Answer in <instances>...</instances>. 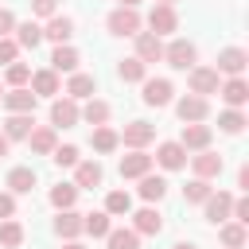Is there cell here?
Instances as JSON below:
<instances>
[{
    "label": "cell",
    "instance_id": "6da1fadb",
    "mask_svg": "<svg viewBox=\"0 0 249 249\" xmlns=\"http://www.w3.org/2000/svg\"><path fill=\"white\" fill-rule=\"evenodd\" d=\"M105 27H109V35H117V39H132V35L144 27V19H140L136 8H113V12L105 16Z\"/></svg>",
    "mask_w": 249,
    "mask_h": 249
},
{
    "label": "cell",
    "instance_id": "7a4b0ae2",
    "mask_svg": "<svg viewBox=\"0 0 249 249\" xmlns=\"http://www.w3.org/2000/svg\"><path fill=\"white\" fill-rule=\"evenodd\" d=\"M163 62L171 70H191V66H198V47L191 39H171V43H163Z\"/></svg>",
    "mask_w": 249,
    "mask_h": 249
},
{
    "label": "cell",
    "instance_id": "3957f363",
    "mask_svg": "<svg viewBox=\"0 0 249 249\" xmlns=\"http://www.w3.org/2000/svg\"><path fill=\"white\" fill-rule=\"evenodd\" d=\"M187 86H191L195 97H210V93H218L222 74H218L214 66H191V70H187Z\"/></svg>",
    "mask_w": 249,
    "mask_h": 249
},
{
    "label": "cell",
    "instance_id": "277c9868",
    "mask_svg": "<svg viewBox=\"0 0 249 249\" xmlns=\"http://www.w3.org/2000/svg\"><path fill=\"white\" fill-rule=\"evenodd\" d=\"M175 117H179L183 124H202V121L210 117V101H206V97L187 93V97H179V101H175Z\"/></svg>",
    "mask_w": 249,
    "mask_h": 249
},
{
    "label": "cell",
    "instance_id": "5b68a950",
    "mask_svg": "<svg viewBox=\"0 0 249 249\" xmlns=\"http://www.w3.org/2000/svg\"><path fill=\"white\" fill-rule=\"evenodd\" d=\"M121 136V144L128 148V152H144L152 140H156V124H148V121H132V124H124V132H117Z\"/></svg>",
    "mask_w": 249,
    "mask_h": 249
},
{
    "label": "cell",
    "instance_id": "8992f818",
    "mask_svg": "<svg viewBox=\"0 0 249 249\" xmlns=\"http://www.w3.org/2000/svg\"><path fill=\"white\" fill-rule=\"evenodd\" d=\"M148 31L152 35H175L179 31V12L175 8H163V4H152V12H148Z\"/></svg>",
    "mask_w": 249,
    "mask_h": 249
},
{
    "label": "cell",
    "instance_id": "52a82bcc",
    "mask_svg": "<svg viewBox=\"0 0 249 249\" xmlns=\"http://www.w3.org/2000/svg\"><path fill=\"white\" fill-rule=\"evenodd\" d=\"M82 117H78V101L74 97H51V128H74Z\"/></svg>",
    "mask_w": 249,
    "mask_h": 249
},
{
    "label": "cell",
    "instance_id": "ba28073f",
    "mask_svg": "<svg viewBox=\"0 0 249 249\" xmlns=\"http://www.w3.org/2000/svg\"><path fill=\"white\" fill-rule=\"evenodd\" d=\"M187 160H191L195 179H206V183H210V179H218V175H222V167H226V160H222L218 152H210V148H206V152H195V156H187Z\"/></svg>",
    "mask_w": 249,
    "mask_h": 249
},
{
    "label": "cell",
    "instance_id": "9c48e42d",
    "mask_svg": "<svg viewBox=\"0 0 249 249\" xmlns=\"http://www.w3.org/2000/svg\"><path fill=\"white\" fill-rule=\"evenodd\" d=\"M132 39H136V54H132V58H140L144 66L163 62V39H160V35H152V31H136Z\"/></svg>",
    "mask_w": 249,
    "mask_h": 249
},
{
    "label": "cell",
    "instance_id": "30bf717a",
    "mask_svg": "<svg viewBox=\"0 0 249 249\" xmlns=\"http://www.w3.org/2000/svg\"><path fill=\"white\" fill-rule=\"evenodd\" d=\"M245 66H249V51H241V47H226V51H218V74H226V78H241L245 74Z\"/></svg>",
    "mask_w": 249,
    "mask_h": 249
},
{
    "label": "cell",
    "instance_id": "8fae6325",
    "mask_svg": "<svg viewBox=\"0 0 249 249\" xmlns=\"http://www.w3.org/2000/svg\"><path fill=\"white\" fill-rule=\"evenodd\" d=\"M144 86V105H152V109H163V105H171V93H175V86L167 82V78H144L140 82Z\"/></svg>",
    "mask_w": 249,
    "mask_h": 249
},
{
    "label": "cell",
    "instance_id": "7c38bea8",
    "mask_svg": "<svg viewBox=\"0 0 249 249\" xmlns=\"http://www.w3.org/2000/svg\"><path fill=\"white\" fill-rule=\"evenodd\" d=\"M210 140H214V128H210L206 121H202V124H183V132H179V144L187 148V156H191V152H206Z\"/></svg>",
    "mask_w": 249,
    "mask_h": 249
},
{
    "label": "cell",
    "instance_id": "4fadbf2b",
    "mask_svg": "<svg viewBox=\"0 0 249 249\" xmlns=\"http://www.w3.org/2000/svg\"><path fill=\"white\" fill-rule=\"evenodd\" d=\"M152 163H160L163 171H179V167H187V148H183L179 140H163V144L156 148Z\"/></svg>",
    "mask_w": 249,
    "mask_h": 249
},
{
    "label": "cell",
    "instance_id": "5bb4252c",
    "mask_svg": "<svg viewBox=\"0 0 249 249\" xmlns=\"http://www.w3.org/2000/svg\"><path fill=\"white\" fill-rule=\"evenodd\" d=\"M230 210H233V195H230V191H210V198L202 202V214H206V222H214V226L230 222Z\"/></svg>",
    "mask_w": 249,
    "mask_h": 249
},
{
    "label": "cell",
    "instance_id": "9a60e30c",
    "mask_svg": "<svg viewBox=\"0 0 249 249\" xmlns=\"http://www.w3.org/2000/svg\"><path fill=\"white\" fill-rule=\"evenodd\" d=\"M132 230H136V237H156V233H163V214L156 206H140V210H132Z\"/></svg>",
    "mask_w": 249,
    "mask_h": 249
},
{
    "label": "cell",
    "instance_id": "2e32d148",
    "mask_svg": "<svg viewBox=\"0 0 249 249\" xmlns=\"http://www.w3.org/2000/svg\"><path fill=\"white\" fill-rule=\"evenodd\" d=\"M27 89H31L35 97H58V93H62V82H58V74H54L51 66H43V70H31Z\"/></svg>",
    "mask_w": 249,
    "mask_h": 249
},
{
    "label": "cell",
    "instance_id": "e0dca14e",
    "mask_svg": "<svg viewBox=\"0 0 249 249\" xmlns=\"http://www.w3.org/2000/svg\"><path fill=\"white\" fill-rule=\"evenodd\" d=\"M43 39H51L54 47L70 43V39H74V19H70V16H62V12H54V16L43 23Z\"/></svg>",
    "mask_w": 249,
    "mask_h": 249
},
{
    "label": "cell",
    "instance_id": "ac0fdd59",
    "mask_svg": "<svg viewBox=\"0 0 249 249\" xmlns=\"http://www.w3.org/2000/svg\"><path fill=\"white\" fill-rule=\"evenodd\" d=\"M101 179H105V171H101L97 160H78L74 163V187L78 191H93V187H101Z\"/></svg>",
    "mask_w": 249,
    "mask_h": 249
},
{
    "label": "cell",
    "instance_id": "d6986e66",
    "mask_svg": "<svg viewBox=\"0 0 249 249\" xmlns=\"http://www.w3.org/2000/svg\"><path fill=\"white\" fill-rule=\"evenodd\" d=\"M12 31H16L12 39H16L19 51H35V47L43 43V23H39V19H23V23H16Z\"/></svg>",
    "mask_w": 249,
    "mask_h": 249
},
{
    "label": "cell",
    "instance_id": "ffe728a7",
    "mask_svg": "<svg viewBox=\"0 0 249 249\" xmlns=\"http://www.w3.org/2000/svg\"><path fill=\"white\" fill-rule=\"evenodd\" d=\"M218 97H222L230 109H241V105L249 101V82H245V78H226V82L218 86Z\"/></svg>",
    "mask_w": 249,
    "mask_h": 249
},
{
    "label": "cell",
    "instance_id": "44dd1931",
    "mask_svg": "<svg viewBox=\"0 0 249 249\" xmlns=\"http://www.w3.org/2000/svg\"><path fill=\"white\" fill-rule=\"evenodd\" d=\"M136 183H140V187H136V195H140V198H144L148 206H156V202H160V198L167 195V187H171V183H167L163 175H152V171H148V175H140Z\"/></svg>",
    "mask_w": 249,
    "mask_h": 249
},
{
    "label": "cell",
    "instance_id": "7402d4cb",
    "mask_svg": "<svg viewBox=\"0 0 249 249\" xmlns=\"http://www.w3.org/2000/svg\"><path fill=\"white\" fill-rule=\"evenodd\" d=\"M78 62H82V54H78L70 43H62V47L51 51V70H54V74H78Z\"/></svg>",
    "mask_w": 249,
    "mask_h": 249
},
{
    "label": "cell",
    "instance_id": "603a6c76",
    "mask_svg": "<svg viewBox=\"0 0 249 249\" xmlns=\"http://www.w3.org/2000/svg\"><path fill=\"white\" fill-rule=\"evenodd\" d=\"M78 117L86 121V124H109V117H113V105L109 101H101V97H89L86 105H78Z\"/></svg>",
    "mask_w": 249,
    "mask_h": 249
},
{
    "label": "cell",
    "instance_id": "cb8c5ba5",
    "mask_svg": "<svg viewBox=\"0 0 249 249\" xmlns=\"http://www.w3.org/2000/svg\"><path fill=\"white\" fill-rule=\"evenodd\" d=\"M31 128H35V113H8V121H4L8 144H12V140H27Z\"/></svg>",
    "mask_w": 249,
    "mask_h": 249
},
{
    "label": "cell",
    "instance_id": "d4e9b609",
    "mask_svg": "<svg viewBox=\"0 0 249 249\" xmlns=\"http://www.w3.org/2000/svg\"><path fill=\"white\" fill-rule=\"evenodd\" d=\"M62 93H66V97H74V101H89V97L97 93V82H93V74H70Z\"/></svg>",
    "mask_w": 249,
    "mask_h": 249
},
{
    "label": "cell",
    "instance_id": "484cf974",
    "mask_svg": "<svg viewBox=\"0 0 249 249\" xmlns=\"http://www.w3.org/2000/svg\"><path fill=\"white\" fill-rule=\"evenodd\" d=\"M0 101H4L8 113H35V105H39V97H35L27 86H23V89H8Z\"/></svg>",
    "mask_w": 249,
    "mask_h": 249
},
{
    "label": "cell",
    "instance_id": "4316f807",
    "mask_svg": "<svg viewBox=\"0 0 249 249\" xmlns=\"http://www.w3.org/2000/svg\"><path fill=\"white\" fill-rule=\"evenodd\" d=\"M152 171V156L148 152H128V156H121V179H140V175H148Z\"/></svg>",
    "mask_w": 249,
    "mask_h": 249
},
{
    "label": "cell",
    "instance_id": "83f0119b",
    "mask_svg": "<svg viewBox=\"0 0 249 249\" xmlns=\"http://www.w3.org/2000/svg\"><path fill=\"white\" fill-rule=\"evenodd\" d=\"M54 233H58L62 241H78V237H82V214H78V210H58Z\"/></svg>",
    "mask_w": 249,
    "mask_h": 249
},
{
    "label": "cell",
    "instance_id": "f1b7e54d",
    "mask_svg": "<svg viewBox=\"0 0 249 249\" xmlns=\"http://www.w3.org/2000/svg\"><path fill=\"white\" fill-rule=\"evenodd\" d=\"M27 144H31V152H35V156H51V152L58 148V136H54V128H51V124H39V128H31Z\"/></svg>",
    "mask_w": 249,
    "mask_h": 249
},
{
    "label": "cell",
    "instance_id": "f546056e",
    "mask_svg": "<svg viewBox=\"0 0 249 249\" xmlns=\"http://www.w3.org/2000/svg\"><path fill=\"white\" fill-rule=\"evenodd\" d=\"M35 183H39L35 167H12V171H8V191H12V195H31Z\"/></svg>",
    "mask_w": 249,
    "mask_h": 249
},
{
    "label": "cell",
    "instance_id": "4dcf8cb0",
    "mask_svg": "<svg viewBox=\"0 0 249 249\" xmlns=\"http://www.w3.org/2000/svg\"><path fill=\"white\" fill-rule=\"evenodd\" d=\"M218 241H222L226 249H245L249 230H245L241 222H222V226H218Z\"/></svg>",
    "mask_w": 249,
    "mask_h": 249
},
{
    "label": "cell",
    "instance_id": "1f68e13d",
    "mask_svg": "<svg viewBox=\"0 0 249 249\" xmlns=\"http://www.w3.org/2000/svg\"><path fill=\"white\" fill-rule=\"evenodd\" d=\"M89 144H93V152L109 156V152H117V148H121V136H117L109 124H97V128L89 132Z\"/></svg>",
    "mask_w": 249,
    "mask_h": 249
},
{
    "label": "cell",
    "instance_id": "d6a6232c",
    "mask_svg": "<svg viewBox=\"0 0 249 249\" xmlns=\"http://www.w3.org/2000/svg\"><path fill=\"white\" fill-rule=\"evenodd\" d=\"M105 214L109 218H128L132 214V195L128 191H109L105 195Z\"/></svg>",
    "mask_w": 249,
    "mask_h": 249
},
{
    "label": "cell",
    "instance_id": "836d02e7",
    "mask_svg": "<svg viewBox=\"0 0 249 249\" xmlns=\"http://www.w3.org/2000/svg\"><path fill=\"white\" fill-rule=\"evenodd\" d=\"M109 230H113V222H109L105 210H89V214H82V233H89V237H105Z\"/></svg>",
    "mask_w": 249,
    "mask_h": 249
},
{
    "label": "cell",
    "instance_id": "e575fe53",
    "mask_svg": "<svg viewBox=\"0 0 249 249\" xmlns=\"http://www.w3.org/2000/svg\"><path fill=\"white\" fill-rule=\"evenodd\" d=\"M117 78L128 82V86H136V82L148 78V66H144L140 58H121V62H117Z\"/></svg>",
    "mask_w": 249,
    "mask_h": 249
},
{
    "label": "cell",
    "instance_id": "d590c367",
    "mask_svg": "<svg viewBox=\"0 0 249 249\" xmlns=\"http://www.w3.org/2000/svg\"><path fill=\"white\" fill-rule=\"evenodd\" d=\"M51 206L54 210H74V202H78V187L74 183H58V187H51Z\"/></svg>",
    "mask_w": 249,
    "mask_h": 249
},
{
    "label": "cell",
    "instance_id": "8d00e7d4",
    "mask_svg": "<svg viewBox=\"0 0 249 249\" xmlns=\"http://www.w3.org/2000/svg\"><path fill=\"white\" fill-rule=\"evenodd\" d=\"M23 237H27V233H23V226H19L16 218H4V222H0V245H4V249H19Z\"/></svg>",
    "mask_w": 249,
    "mask_h": 249
},
{
    "label": "cell",
    "instance_id": "74e56055",
    "mask_svg": "<svg viewBox=\"0 0 249 249\" xmlns=\"http://www.w3.org/2000/svg\"><path fill=\"white\" fill-rule=\"evenodd\" d=\"M105 245H109V249H140V237H136L132 226H128V230L121 226V230H109V233H105Z\"/></svg>",
    "mask_w": 249,
    "mask_h": 249
},
{
    "label": "cell",
    "instance_id": "f35d334b",
    "mask_svg": "<svg viewBox=\"0 0 249 249\" xmlns=\"http://www.w3.org/2000/svg\"><path fill=\"white\" fill-rule=\"evenodd\" d=\"M4 82H8V89H23L31 82V66L27 62H8L4 66Z\"/></svg>",
    "mask_w": 249,
    "mask_h": 249
},
{
    "label": "cell",
    "instance_id": "ab89813d",
    "mask_svg": "<svg viewBox=\"0 0 249 249\" xmlns=\"http://www.w3.org/2000/svg\"><path fill=\"white\" fill-rule=\"evenodd\" d=\"M245 124H249V121H245V113H241V109H222V113H218V128H222L226 136H237Z\"/></svg>",
    "mask_w": 249,
    "mask_h": 249
},
{
    "label": "cell",
    "instance_id": "60d3db41",
    "mask_svg": "<svg viewBox=\"0 0 249 249\" xmlns=\"http://www.w3.org/2000/svg\"><path fill=\"white\" fill-rule=\"evenodd\" d=\"M210 191H214V187H210L206 179H191V183L183 187V202H195V206H202V202L210 198Z\"/></svg>",
    "mask_w": 249,
    "mask_h": 249
},
{
    "label": "cell",
    "instance_id": "b9f144b4",
    "mask_svg": "<svg viewBox=\"0 0 249 249\" xmlns=\"http://www.w3.org/2000/svg\"><path fill=\"white\" fill-rule=\"evenodd\" d=\"M51 160H54V163H58V167H74V163H78V160H82V152H78V148H74V144H58V148H54V152H51Z\"/></svg>",
    "mask_w": 249,
    "mask_h": 249
},
{
    "label": "cell",
    "instance_id": "7bdbcfd3",
    "mask_svg": "<svg viewBox=\"0 0 249 249\" xmlns=\"http://www.w3.org/2000/svg\"><path fill=\"white\" fill-rule=\"evenodd\" d=\"M16 58H19V47H16L12 35H4V39H0V66H8V62H16Z\"/></svg>",
    "mask_w": 249,
    "mask_h": 249
},
{
    "label": "cell",
    "instance_id": "ee69618b",
    "mask_svg": "<svg viewBox=\"0 0 249 249\" xmlns=\"http://www.w3.org/2000/svg\"><path fill=\"white\" fill-rule=\"evenodd\" d=\"M58 12V0H31V16L35 19H51Z\"/></svg>",
    "mask_w": 249,
    "mask_h": 249
},
{
    "label": "cell",
    "instance_id": "f6af8a7d",
    "mask_svg": "<svg viewBox=\"0 0 249 249\" xmlns=\"http://www.w3.org/2000/svg\"><path fill=\"white\" fill-rule=\"evenodd\" d=\"M4 218H16V195L12 191H0V222Z\"/></svg>",
    "mask_w": 249,
    "mask_h": 249
},
{
    "label": "cell",
    "instance_id": "bcb514c9",
    "mask_svg": "<svg viewBox=\"0 0 249 249\" xmlns=\"http://www.w3.org/2000/svg\"><path fill=\"white\" fill-rule=\"evenodd\" d=\"M12 27H16V16H12L8 8H0V39H4V35H12Z\"/></svg>",
    "mask_w": 249,
    "mask_h": 249
},
{
    "label": "cell",
    "instance_id": "7dc6e473",
    "mask_svg": "<svg viewBox=\"0 0 249 249\" xmlns=\"http://www.w3.org/2000/svg\"><path fill=\"white\" fill-rule=\"evenodd\" d=\"M237 187H241V191H249V167H241V171H237Z\"/></svg>",
    "mask_w": 249,
    "mask_h": 249
},
{
    "label": "cell",
    "instance_id": "c3c4849f",
    "mask_svg": "<svg viewBox=\"0 0 249 249\" xmlns=\"http://www.w3.org/2000/svg\"><path fill=\"white\" fill-rule=\"evenodd\" d=\"M8 148H12V144H8V136H4V132H0V160H4V156H8Z\"/></svg>",
    "mask_w": 249,
    "mask_h": 249
},
{
    "label": "cell",
    "instance_id": "681fc988",
    "mask_svg": "<svg viewBox=\"0 0 249 249\" xmlns=\"http://www.w3.org/2000/svg\"><path fill=\"white\" fill-rule=\"evenodd\" d=\"M62 249H86L82 241H62Z\"/></svg>",
    "mask_w": 249,
    "mask_h": 249
},
{
    "label": "cell",
    "instance_id": "f907efd6",
    "mask_svg": "<svg viewBox=\"0 0 249 249\" xmlns=\"http://www.w3.org/2000/svg\"><path fill=\"white\" fill-rule=\"evenodd\" d=\"M140 0H117V8H136Z\"/></svg>",
    "mask_w": 249,
    "mask_h": 249
},
{
    "label": "cell",
    "instance_id": "816d5d0a",
    "mask_svg": "<svg viewBox=\"0 0 249 249\" xmlns=\"http://www.w3.org/2000/svg\"><path fill=\"white\" fill-rule=\"evenodd\" d=\"M171 249H195V245H191V241H175Z\"/></svg>",
    "mask_w": 249,
    "mask_h": 249
},
{
    "label": "cell",
    "instance_id": "f5cc1de1",
    "mask_svg": "<svg viewBox=\"0 0 249 249\" xmlns=\"http://www.w3.org/2000/svg\"><path fill=\"white\" fill-rule=\"evenodd\" d=\"M156 4H163V8H175V4H179V0H156Z\"/></svg>",
    "mask_w": 249,
    "mask_h": 249
},
{
    "label": "cell",
    "instance_id": "db71d44e",
    "mask_svg": "<svg viewBox=\"0 0 249 249\" xmlns=\"http://www.w3.org/2000/svg\"><path fill=\"white\" fill-rule=\"evenodd\" d=\"M0 97H4V86H0Z\"/></svg>",
    "mask_w": 249,
    "mask_h": 249
}]
</instances>
